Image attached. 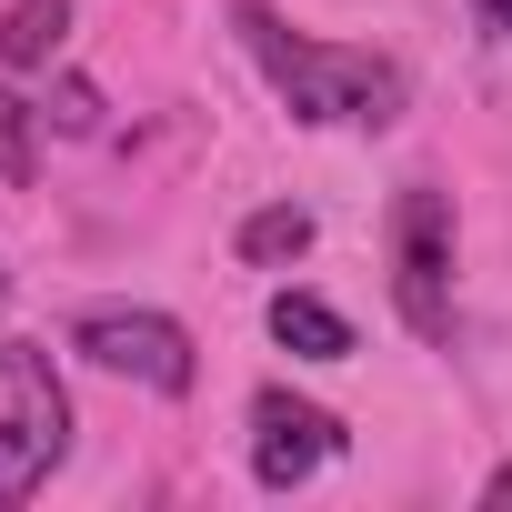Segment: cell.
<instances>
[{"label": "cell", "mask_w": 512, "mask_h": 512, "mask_svg": "<svg viewBox=\"0 0 512 512\" xmlns=\"http://www.w3.org/2000/svg\"><path fill=\"white\" fill-rule=\"evenodd\" d=\"M472 11H482V31H502V41H512V0H472Z\"/></svg>", "instance_id": "cell-11"}, {"label": "cell", "mask_w": 512, "mask_h": 512, "mask_svg": "<svg viewBox=\"0 0 512 512\" xmlns=\"http://www.w3.org/2000/svg\"><path fill=\"white\" fill-rule=\"evenodd\" d=\"M272 342L302 352V362H342V352H352V322H342L322 292H272Z\"/></svg>", "instance_id": "cell-6"}, {"label": "cell", "mask_w": 512, "mask_h": 512, "mask_svg": "<svg viewBox=\"0 0 512 512\" xmlns=\"http://www.w3.org/2000/svg\"><path fill=\"white\" fill-rule=\"evenodd\" d=\"M0 312H11V272H0Z\"/></svg>", "instance_id": "cell-13"}, {"label": "cell", "mask_w": 512, "mask_h": 512, "mask_svg": "<svg viewBox=\"0 0 512 512\" xmlns=\"http://www.w3.org/2000/svg\"><path fill=\"white\" fill-rule=\"evenodd\" d=\"M31 161H41V111L21 101V91H0V181H31Z\"/></svg>", "instance_id": "cell-9"}, {"label": "cell", "mask_w": 512, "mask_h": 512, "mask_svg": "<svg viewBox=\"0 0 512 512\" xmlns=\"http://www.w3.org/2000/svg\"><path fill=\"white\" fill-rule=\"evenodd\" d=\"M482 502H512V472H492V482H482Z\"/></svg>", "instance_id": "cell-12"}, {"label": "cell", "mask_w": 512, "mask_h": 512, "mask_svg": "<svg viewBox=\"0 0 512 512\" xmlns=\"http://www.w3.org/2000/svg\"><path fill=\"white\" fill-rule=\"evenodd\" d=\"M392 302L422 342L452 332V191H432V181H412L392 201Z\"/></svg>", "instance_id": "cell-4"}, {"label": "cell", "mask_w": 512, "mask_h": 512, "mask_svg": "<svg viewBox=\"0 0 512 512\" xmlns=\"http://www.w3.org/2000/svg\"><path fill=\"white\" fill-rule=\"evenodd\" d=\"M231 31H241L251 61H262V81L282 91V111L312 121V131H382V121L402 111V71H392L382 51L312 41V31H292V21L272 11V0H241Z\"/></svg>", "instance_id": "cell-1"}, {"label": "cell", "mask_w": 512, "mask_h": 512, "mask_svg": "<svg viewBox=\"0 0 512 512\" xmlns=\"http://www.w3.org/2000/svg\"><path fill=\"white\" fill-rule=\"evenodd\" d=\"M61 131H101V91L91 81H61Z\"/></svg>", "instance_id": "cell-10"}, {"label": "cell", "mask_w": 512, "mask_h": 512, "mask_svg": "<svg viewBox=\"0 0 512 512\" xmlns=\"http://www.w3.org/2000/svg\"><path fill=\"white\" fill-rule=\"evenodd\" d=\"M71 452V392L51 342H0V512H21Z\"/></svg>", "instance_id": "cell-2"}, {"label": "cell", "mask_w": 512, "mask_h": 512, "mask_svg": "<svg viewBox=\"0 0 512 512\" xmlns=\"http://www.w3.org/2000/svg\"><path fill=\"white\" fill-rule=\"evenodd\" d=\"M71 31V0H11V21H0V61L11 71H41Z\"/></svg>", "instance_id": "cell-7"}, {"label": "cell", "mask_w": 512, "mask_h": 512, "mask_svg": "<svg viewBox=\"0 0 512 512\" xmlns=\"http://www.w3.org/2000/svg\"><path fill=\"white\" fill-rule=\"evenodd\" d=\"M332 452H342V422H332L322 402L251 392V482H262V492H302Z\"/></svg>", "instance_id": "cell-5"}, {"label": "cell", "mask_w": 512, "mask_h": 512, "mask_svg": "<svg viewBox=\"0 0 512 512\" xmlns=\"http://www.w3.org/2000/svg\"><path fill=\"white\" fill-rule=\"evenodd\" d=\"M71 352L111 382H141V392H191L201 382V352L171 312H141V302H91L71 312Z\"/></svg>", "instance_id": "cell-3"}, {"label": "cell", "mask_w": 512, "mask_h": 512, "mask_svg": "<svg viewBox=\"0 0 512 512\" xmlns=\"http://www.w3.org/2000/svg\"><path fill=\"white\" fill-rule=\"evenodd\" d=\"M302 251H312V211L302 201H272V211L241 221V262H302Z\"/></svg>", "instance_id": "cell-8"}]
</instances>
